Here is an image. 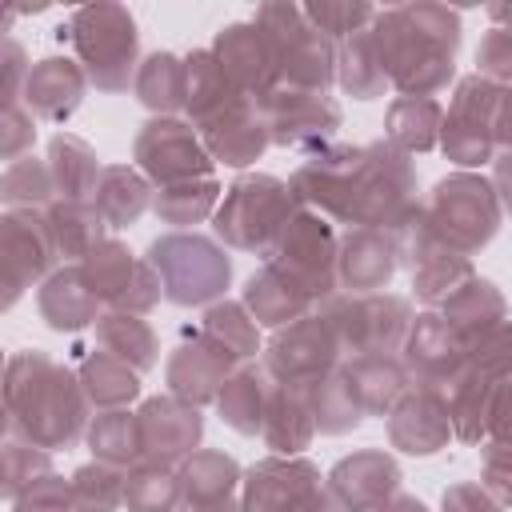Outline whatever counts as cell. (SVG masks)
Listing matches in <instances>:
<instances>
[{
    "label": "cell",
    "mask_w": 512,
    "mask_h": 512,
    "mask_svg": "<svg viewBox=\"0 0 512 512\" xmlns=\"http://www.w3.org/2000/svg\"><path fill=\"white\" fill-rule=\"evenodd\" d=\"M292 196L324 220L400 236L420 216L412 160L388 140L324 144L292 172Z\"/></svg>",
    "instance_id": "6da1fadb"
},
{
    "label": "cell",
    "mask_w": 512,
    "mask_h": 512,
    "mask_svg": "<svg viewBox=\"0 0 512 512\" xmlns=\"http://www.w3.org/2000/svg\"><path fill=\"white\" fill-rule=\"evenodd\" d=\"M88 396L76 368H64L40 348H24L8 360L4 372V432L28 440L44 452L72 448L84 436Z\"/></svg>",
    "instance_id": "7a4b0ae2"
},
{
    "label": "cell",
    "mask_w": 512,
    "mask_h": 512,
    "mask_svg": "<svg viewBox=\"0 0 512 512\" xmlns=\"http://www.w3.org/2000/svg\"><path fill=\"white\" fill-rule=\"evenodd\" d=\"M376 52L400 96H436L456 72L460 16L444 4H396L372 20Z\"/></svg>",
    "instance_id": "3957f363"
},
{
    "label": "cell",
    "mask_w": 512,
    "mask_h": 512,
    "mask_svg": "<svg viewBox=\"0 0 512 512\" xmlns=\"http://www.w3.org/2000/svg\"><path fill=\"white\" fill-rule=\"evenodd\" d=\"M68 40L88 84L128 92L140 72V32L124 4H84L68 20Z\"/></svg>",
    "instance_id": "277c9868"
},
{
    "label": "cell",
    "mask_w": 512,
    "mask_h": 512,
    "mask_svg": "<svg viewBox=\"0 0 512 512\" xmlns=\"http://www.w3.org/2000/svg\"><path fill=\"white\" fill-rule=\"evenodd\" d=\"M500 216L504 208H500L492 180L476 172H452L436 180L428 200H420V220L428 224V232L440 236L460 256L480 252L500 232Z\"/></svg>",
    "instance_id": "5b68a950"
},
{
    "label": "cell",
    "mask_w": 512,
    "mask_h": 512,
    "mask_svg": "<svg viewBox=\"0 0 512 512\" xmlns=\"http://www.w3.org/2000/svg\"><path fill=\"white\" fill-rule=\"evenodd\" d=\"M296 208H300V200L292 196V184H284L268 172H252V176H240L232 188H224L212 228L228 248L264 256L272 248V240L280 236V228L296 216Z\"/></svg>",
    "instance_id": "8992f818"
},
{
    "label": "cell",
    "mask_w": 512,
    "mask_h": 512,
    "mask_svg": "<svg viewBox=\"0 0 512 512\" xmlns=\"http://www.w3.org/2000/svg\"><path fill=\"white\" fill-rule=\"evenodd\" d=\"M152 272L160 276L164 300L180 304V308H196L208 304L216 296H224L228 280H232V260L224 256V248L208 236L196 232H164L148 244Z\"/></svg>",
    "instance_id": "52a82bcc"
},
{
    "label": "cell",
    "mask_w": 512,
    "mask_h": 512,
    "mask_svg": "<svg viewBox=\"0 0 512 512\" xmlns=\"http://www.w3.org/2000/svg\"><path fill=\"white\" fill-rule=\"evenodd\" d=\"M256 24L264 28L280 84L308 88V92H328L336 80V44L304 16L300 4H260Z\"/></svg>",
    "instance_id": "ba28073f"
},
{
    "label": "cell",
    "mask_w": 512,
    "mask_h": 512,
    "mask_svg": "<svg viewBox=\"0 0 512 512\" xmlns=\"http://www.w3.org/2000/svg\"><path fill=\"white\" fill-rule=\"evenodd\" d=\"M320 316L328 320V328L348 360L368 356V352L396 356L412 328L408 300L388 296V292H368V296L336 292V296L320 300Z\"/></svg>",
    "instance_id": "9c48e42d"
},
{
    "label": "cell",
    "mask_w": 512,
    "mask_h": 512,
    "mask_svg": "<svg viewBox=\"0 0 512 512\" xmlns=\"http://www.w3.org/2000/svg\"><path fill=\"white\" fill-rule=\"evenodd\" d=\"M264 264L280 268L312 300L336 296V288H340V240L332 232V220H324L320 212L300 204L296 216L280 228V236L264 252Z\"/></svg>",
    "instance_id": "30bf717a"
},
{
    "label": "cell",
    "mask_w": 512,
    "mask_h": 512,
    "mask_svg": "<svg viewBox=\"0 0 512 512\" xmlns=\"http://www.w3.org/2000/svg\"><path fill=\"white\" fill-rule=\"evenodd\" d=\"M500 84L472 72L456 84L452 104L444 112V128H440V148L452 164L460 168H476L496 160V104H500Z\"/></svg>",
    "instance_id": "8fae6325"
},
{
    "label": "cell",
    "mask_w": 512,
    "mask_h": 512,
    "mask_svg": "<svg viewBox=\"0 0 512 512\" xmlns=\"http://www.w3.org/2000/svg\"><path fill=\"white\" fill-rule=\"evenodd\" d=\"M256 108L268 128V140L280 148H296L304 156L332 144V136L340 128V104L328 92L276 84L264 100H256Z\"/></svg>",
    "instance_id": "7c38bea8"
},
{
    "label": "cell",
    "mask_w": 512,
    "mask_h": 512,
    "mask_svg": "<svg viewBox=\"0 0 512 512\" xmlns=\"http://www.w3.org/2000/svg\"><path fill=\"white\" fill-rule=\"evenodd\" d=\"M56 260L60 252H56V236L44 208H8L0 220V272L8 288L4 308H12L24 288L44 284Z\"/></svg>",
    "instance_id": "4fadbf2b"
},
{
    "label": "cell",
    "mask_w": 512,
    "mask_h": 512,
    "mask_svg": "<svg viewBox=\"0 0 512 512\" xmlns=\"http://www.w3.org/2000/svg\"><path fill=\"white\" fill-rule=\"evenodd\" d=\"M136 164L152 184L172 188L188 180H208L216 160L208 156L200 132L188 120L156 116L136 132Z\"/></svg>",
    "instance_id": "5bb4252c"
},
{
    "label": "cell",
    "mask_w": 512,
    "mask_h": 512,
    "mask_svg": "<svg viewBox=\"0 0 512 512\" xmlns=\"http://www.w3.org/2000/svg\"><path fill=\"white\" fill-rule=\"evenodd\" d=\"M340 344L328 328V320L320 312H308L304 320L288 324V328H276L268 352H264V372L284 384V388H308L316 380H324L328 372H336L340 364Z\"/></svg>",
    "instance_id": "9a60e30c"
},
{
    "label": "cell",
    "mask_w": 512,
    "mask_h": 512,
    "mask_svg": "<svg viewBox=\"0 0 512 512\" xmlns=\"http://www.w3.org/2000/svg\"><path fill=\"white\" fill-rule=\"evenodd\" d=\"M400 256L408 260L412 268V292L420 304H444L452 292H460L476 272H472V260L460 256L456 248H448L440 236L428 232V224L416 216L400 236Z\"/></svg>",
    "instance_id": "2e32d148"
},
{
    "label": "cell",
    "mask_w": 512,
    "mask_h": 512,
    "mask_svg": "<svg viewBox=\"0 0 512 512\" xmlns=\"http://www.w3.org/2000/svg\"><path fill=\"white\" fill-rule=\"evenodd\" d=\"M324 492L320 472L304 456H264L244 472L240 512H304Z\"/></svg>",
    "instance_id": "e0dca14e"
},
{
    "label": "cell",
    "mask_w": 512,
    "mask_h": 512,
    "mask_svg": "<svg viewBox=\"0 0 512 512\" xmlns=\"http://www.w3.org/2000/svg\"><path fill=\"white\" fill-rule=\"evenodd\" d=\"M136 428H140V460L176 468L196 452L204 436V416L196 404L168 392V396H152L140 404Z\"/></svg>",
    "instance_id": "ac0fdd59"
},
{
    "label": "cell",
    "mask_w": 512,
    "mask_h": 512,
    "mask_svg": "<svg viewBox=\"0 0 512 512\" xmlns=\"http://www.w3.org/2000/svg\"><path fill=\"white\" fill-rule=\"evenodd\" d=\"M236 364L240 360L228 348H220L204 328H184L180 344L168 356V392L200 408L220 396V388L228 384Z\"/></svg>",
    "instance_id": "d6986e66"
},
{
    "label": "cell",
    "mask_w": 512,
    "mask_h": 512,
    "mask_svg": "<svg viewBox=\"0 0 512 512\" xmlns=\"http://www.w3.org/2000/svg\"><path fill=\"white\" fill-rule=\"evenodd\" d=\"M404 368L420 388H436L448 392V384L464 372L468 364V344L452 332V324L440 312H424L412 316V328L404 336Z\"/></svg>",
    "instance_id": "ffe728a7"
},
{
    "label": "cell",
    "mask_w": 512,
    "mask_h": 512,
    "mask_svg": "<svg viewBox=\"0 0 512 512\" xmlns=\"http://www.w3.org/2000/svg\"><path fill=\"white\" fill-rule=\"evenodd\" d=\"M212 56L220 60V68L228 72V80L248 100H264L280 84L272 44H268V36H264V28L256 20H240V24L220 28L216 40H212Z\"/></svg>",
    "instance_id": "44dd1931"
},
{
    "label": "cell",
    "mask_w": 512,
    "mask_h": 512,
    "mask_svg": "<svg viewBox=\"0 0 512 512\" xmlns=\"http://www.w3.org/2000/svg\"><path fill=\"white\" fill-rule=\"evenodd\" d=\"M388 440H392V448H400L408 456H432L448 440H456L444 392L420 388V384L408 388L400 396V404L388 412Z\"/></svg>",
    "instance_id": "7402d4cb"
},
{
    "label": "cell",
    "mask_w": 512,
    "mask_h": 512,
    "mask_svg": "<svg viewBox=\"0 0 512 512\" xmlns=\"http://www.w3.org/2000/svg\"><path fill=\"white\" fill-rule=\"evenodd\" d=\"M328 492L344 504V512H376L400 492V468L388 452L364 448V452L344 456L328 472Z\"/></svg>",
    "instance_id": "603a6c76"
},
{
    "label": "cell",
    "mask_w": 512,
    "mask_h": 512,
    "mask_svg": "<svg viewBox=\"0 0 512 512\" xmlns=\"http://www.w3.org/2000/svg\"><path fill=\"white\" fill-rule=\"evenodd\" d=\"M400 268V244L376 228H348L340 236V288L352 296L384 292V284Z\"/></svg>",
    "instance_id": "cb8c5ba5"
},
{
    "label": "cell",
    "mask_w": 512,
    "mask_h": 512,
    "mask_svg": "<svg viewBox=\"0 0 512 512\" xmlns=\"http://www.w3.org/2000/svg\"><path fill=\"white\" fill-rule=\"evenodd\" d=\"M84 88H88V76L76 60L68 56H44L28 68V80H24V96L20 104L36 116V120H48V124H64L80 100H84Z\"/></svg>",
    "instance_id": "d4e9b609"
},
{
    "label": "cell",
    "mask_w": 512,
    "mask_h": 512,
    "mask_svg": "<svg viewBox=\"0 0 512 512\" xmlns=\"http://www.w3.org/2000/svg\"><path fill=\"white\" fill-rule=\"evenodd\" d=\"M244 484L240 464L216 448L192 452L180 464V504L196 512H240L236 488Z\"/></svg>",
    "instance_id": "484cf974"
},
{
    "label": "cell",
    "mask_w": 512,
    "mask_h": 512,
    "mask_svg": "<svg viewBox=\"0 0 512 512\" xmlns=\"http://www.w3.org/2000/svg\"><path fill=\"white\" fill-rule=\"evenodd\" d=\"M36 308L44 316V324L52 332H80L88 324H96L104 312L100 296L88 288L84 268L80 264H60L40 288H36Z\"/></svg>",
    "instance_id": "4316f807"
},
{
    "label": "cell",
    "mask_w": 512,
    "mask_h": 512,
    "mask_svg": "<svg viewBox=\"0 0 512 512\" xmlns=\"http://www.w3.org/2000/svg\"><path fill=\"white\" fill-rule=\"evenodd\" d=\"M196 132H200L208 156H212L216 164H228V168H244V164L260 160V152L272 144V140H268V128H264V120H260L256 100H248V104H240V108L216 116L212 124H204V128H196Z\"/></svg>",
    "instance_id": "83f0119b"
},
{
    "label": "cell",
    "mask_w": 512,
    "mask_h": 512,
    "mask_svg": "<svg viewBox=\"0 0 512 512\" xmlns=\"http://www.w3.org/2000/svg\"><path fill=\"white\" fill-rule=\"evenodd\" d=\"M240 300H244V308L252 312V320L260 328H288V324L304 320L312 312V304H316L296 280H288L272 264H260V272L248 276Z\"/></svg>",
    "instance_id": "f1b7e54d"
},
{
    "label": "cell",
    "mask_w": 512,
    "mask_h": 512,
    "mask_svg": "<svg viewBox=\"0 0 512 512\" xmlns=\"http://www.w3.org/2000/svg\"><path fill=\"white\" fill-rule=\"evenodd\" d=\"M184 68H188V100H184V108L192 116V128H204L216 116L248 104V96L228 80V72L212 56V48H196L192 56H184Z\"/></svg>",
    "instance_id": "f546056e"
},
{
    "label": "cell",
    "mask_w": 512,
    "mask_h": 512,
    "mask_svg": "<svg viewBox=\"0 0 512 512\" xmlns=\"http://www.w3.org/2000/svg\"><path fill=\"white\" fill-rule=\"evenodd\" d=\"M340 372L348 376V384H352L364 416H388L400 404V396L412 388L408 384L412 376H408V368H404L400 356H380V352L352 356V360H344Z\"/></svg>",
    "instance_id": "4dcf8cb0"
},
{
    "label": "cell",
    "mask_w": 512,
    "mask_h": 512,
    "mask_svg": "<svg viewBox=\"0 0 512 512\" xmlns=\"http://www.w3.org/2000/svg\"><path fill=\"white\" fill-rule=\"evenodd\" d=\"M316 436V420H312V408H308V396L300 388H284L276 384L272 388V400H268V412H264V424H260V440L272 456H300Z\"/></svg>",
    "instance_id": "1f68e13d"
},
{
    "label": "cell",
    "mask_w": 512,
    "mask_h": 512,
    "mask_svg": "<svg viewBox=\"0 0 512 512\" xmlns=\"http://www.w3.org/2000/svg\"><path fill=\"white\" fill-rule=\"evenodd\" d=\"M148 176L136 172L132 164H104L100 180H96V192H92V208L96 216L104 220V228H128L144 216V208L152 204L148 196Z\"/></svg>",
    "instance_id": "d6a6232c"
},
{
    "label": "cell",
    "mask_w": 512,
    "mask_h": 512,
    "mask_svg": "<svg viewBox=\"0 0 512 512\" xmlns=\"http://www.w3.org/2000/svg\"><path fill=\"white\" fill-rule=\"evenodd\" d=\"M440 316L452 324V332L472 348L480 344L488 332H496L504 324V296L496 292L492 280H480L472 276L460 292H452L444 304H440Z\"/></svg>",
    "instance_id": "836d02e7"
},
{
    "label": "cell",
    "mask_w": 512,
    "mask_h": 512,
    "mask_svg": "<svg viewBox=\"0 0 512 512\" xmlns=\"http://www.w3.org/2000/svg\"><path fill=\"white\" fill-rule=\"evenodd\" d=\"M444 128V108L436 96H396L384 116V140L400 148L404 156L412 152H432L440 144Z\"/></svg>",
    "instance_id": "e575fe53"
},
{
    "label": "cell",
    "mask_w": 512,
    "mask_h": 512,
    "mask_svg": "<svg viewBox=\"0 0 512 512\" xmlns=\"http://www.w3.org/2000/svg\"><path fill=\"white\" fill-rule=\"evenodd\" d=\"M88 356H80L76 364V376H80V388L88 396V404L96 412H116V408H128L136 396H140V372L128 368L124 360L100 352L96 344L84 348Z\"/></svg>",
    "instance_id": "d590c367"
},
{
    "label": "cell",
    "mask_w": 512,
    "mask_h": 512,
    "mask_svg": "<svg viewBox=\"0 0 512 512\" xmlns=\"http://www.w3.org/2000/svg\"><path fill=\"white\" fill-rule=\"evenodd\" d=\"M272 388L276 380L264 372V368H236L228 376V384L220 388L216 396V412L228 428H236L240 436H260V424H264V412H268V400H272Z\"/></svg>",
    "instance_id": "8d00e7d4"
},
{
    "label": "cell",
    "mask_w": 512,
    "mask_h": 512,
    "mask_svg": "<svg viewBox=\"0 0 512 512\" xmlns=\"http://www.w3.org/2000/svg\"><path fill=\"white\" fill-rule=\"evenodd\" d=\"M48 168H52L56 200H68V204H88L92 192H96V180L104 172V164L96 160L92 144L80 140V136H72V132L52 136V144H48Z\"/></svg>",
    "instance_id": "74e56055"
},
{
    "label": "cell",
    "mask_w": 512,
    "mask_h": 512,
    "mask_svg": "<svg viewBox=\"0 0 512 512\" xmlns=\"http://www.w3.org/2000/svg\"><path fill=\"white\" fill-rule=\"evenodd\" d=\"M80 268H84L88 288L100 296V304L108 312H120L128 292H132V284H136V276H140V268H144V260H136L120 240H104L100 248L88 252V260Z\"/></svg>",
    "instance_id": "f35d334b"
},
{
    "label": "cell",
    "mask_w": 512,
    "mask_h": 512,
    "mask_svg": "<svg viewBox=\"0 0 512 512\" xmlns=\"http://www.w3.org/2000/svg\"><path fill=\"white\" fill-rule=\"evenodd\" d=\"M92 344H96L100 352L124 360V364L136 368V372H148V368L156 364V352H160L156 332L148 328V320H144V316H132V312H104V316L96 320Z\"/></svg>",
    "instance_id": "ab89813d"
},
{
    "label": "cell",
    "mask_w": 512,
    "mask_h": 512,
    "mask_svg": "<svg viewBox=\"0 0 512 512\" xmlns=\"http://www.w3.org/2000/svg\"><path fill=\"white\" fill-rule=\"evenodd\" d=\"M336 84L356 96V100H376L384 96L388 88V72L380 64V52H376V36L372 28L348 36L336 44Z\"/></svg>",
    "instance_id": "60d3db41"
},
{
    "label": "cell",
    "mask_w": 512,
    "mask_h": 512,
    "mask_svg": "<svg viewBox=\"0 0 512 512\" xmlns=\"http://www.w3.org/2000/svg\"><path fill=\"white\" fill-rule=\"evenodd\" d=\"M136 100L160 116H172L184 108L188 100V68L180 56L172 52H152L148 60H140V72H136V84H132Z\"/></svg>",
    "instance_id": "b9f144b4"
},
{
    "label": "cell",
    "mask_w": 512,
    "mask_h": 512,
    "mask_svg": "<svg viewBox=\"0 0 512 512\" xmlns=\"http://www.w3.org/2000/svg\"><path fill=\"white\" fill-rule=\"evenodd\" d=\"M52 236H56V252L64 264H84L92 248L104 244V220L96 216L92 204H68V200H52L44 208Z\"/></svg>",
    "instance_id": "7bdbcfd3"
},
{
    "label": "cell",
    "mask_w": 512,
    "mask_h": 512,
    "mask_svg": "<svg viewBox=\"0 0 512 512\" xmlns=\"http://www.w3.org/2000/svg\"><path fill=\"white\" fill-rule=\"evenodd\" d=\"M304 396H308L316 432L340 436V432H348V428H356V424L364 420V408H360V400H356V392H352V384H348V376H344L340 368L328 372L324 380L308 384Z\"/></svg>",
    "instance_id": "ee69618b"
},
{
    "label": "cell",
    "mask_w": 512,
    "mask_h": 512,
    "mask_svg": "<svg viewBox=\"0 0 512 512\" xmlns=\"http://www.w3.org/2000/svg\"><path fill=\"white\" fill-rule=\"evenodd\" d=\"M124 508L128 512H176L180 508V468L168 464H132L124 476Z\"/></svg>",
    "instance_id": "f6af8a7d"
},
{
    "label": "cell",
    "mask_w": 512,
    "mask_h": 512,
    "mask_svg": "<svg viewBox=\"0 0 512 512\" xmlns=\"http://www.w3.org/2000/svg\"><path fill=\"white\" fill-rule=\"evenodd\" d=\"M88 448L96 460L116 464V468H132L140 464V428H136V412L116 408V412H100L88 428Z\"/></svg>",
    "instance_id": "bcb514c9"
},
{
    "label": "cell",
    "mask_w": 512,
    "mask_h": 512,
    "mask_svg": "<svg viewBox=\"0 0 512 512\" xmlns=\"http://www.w3.org/2000/svg\"><path fill=\"white\" fill-rule=\"evenodd\" d=\"M200 328H204L220 348H228L240 364L260 352V324L252 320V312L244 308V300H220V304H212V308L204 312Z\"/></svg>",
    "instance_id": "7dc6e473"
},
{
    "label": "cell",
    "mask_w": 512,
    "mask_h": 512,
    "mask_svg": "<svg viewBox=\"0 0 512 512\" xmlns=\"http://www.w3.org/2000/svg\"><path fill=\"white\" fill-rule=\"evenodd\" d=\"M220 200V184L208 176V180H188V184H172V188H160L152 208L164 224L172 228H188V224H200L204 216H216V204Z\"/></svg>",
    "instance_id": "c3c4849f"
},
{
    "label": "cell",
    "mask_w": 512,
    "mask_h": 512,
    "mask_svg": "<svg viewBox=\"0 0 512 512\" xmlns=\"http://www.w3.org/2000/svg\"><path fill=\"white\" fill-rule=\"evenodd\" d=\"M0 200L8 208H48L56 200V184H52V168L48 160L36 156H20L12 164H4L0 176Z\"/></svg>",
    "instance_id": "681fc988"
},
{
    "label": "cell",
    "mask_w": 512,
    "mask_h": 512,
    "mask_svg": "<svg viewBox=\"0 0 512 512\" xmlns=\"http://www.w3.org/2000/svg\"><path fill=\"white\" fill-rule=\"evenodd\" d=\"M124 468L92 460L72 472V500L76 512H116L124 504Z\"/></svg>",
    "instance_id": "f907efd6"
},
{
    "label": "cell",
    "mask_w": 512,
    "mask_h": 512,
    "mask_svg": "<svg viewBox=\"0 0 512 512\" xmlns=\"http://www.w3.org/2000/svg\"><path fill=\"white\" fill-rule=\"evenodd\" d=\"M300 8H304V16H308L332 44H340V40H348V36H356V32H364V28H372V20H376V12H380V8L360 4V0H320V4H300Z\"/></svg>",
    "instance_id": "816d5d0a"
},
{
    "label": "cell",
    "mask_w": 512,
    "mask_h": 512,
    "mask_svg": "<svg viewBox=\"0 0 512 512\" xmlns=\"http://www.w3.org/2000/svg\"><path fill=\"white\" fill-rule=\"evenodd\" d=\"M44 472H52V456H48L44 448H36V444H28V440H16V436L4 440V496H8V504H12L32 480H40Z\"/></svg>",
    "instance_id": "f5cc1de1"
},
{
    "label": "cell",
    "mask_w": 512,
    "mask_h": 512,
    "mask_svg": "<svg viewBox=\"0 0 512 512\" xmlns=\"http://www.w3.org/2000/svg\"><path fill=\"white\" fill-rule=\"evenodd\" d=\"M12 512H76L72 480H60L56 472H44L40 480H32V484L12 500Z\"/></svg>",
    "instance_id": "db71d44e"
},
{
    "label": "cell",
    "mask_w": 512,
    "mask_h": 512,
    "mask_svg": "<svg viewBox=\"0 0 512 512\" xmlns=\"http://www.w3.org/2000/svg\"><path fill=\"white\" fill-rule=\"evenodd\" d=\"M476 72L512 88V24H492L476 48Z\"/></svg>",
    "instance_id": "11a10c76"
},
{
    "label": "cell",
    "mask_w": 512,
    "mask_h": 512,
    "mask_svg": "<svg viewBox=\"0 0 512 512\" xmlns=\"http://www.w3.org/2000/svg\"><path fill=\"white\" fill-rule=\"evenodd\" d=\"M36 136V116L24 104H4L0 112V156L12 164L24 156V148H32Z\"/></svg>",
    "instance_id": "9f6ffc18"
},
{
    "label": "cell",
    "mask_w": 512,
    "mask_h": 512,
    "mask_svg": "<svg viewBox=\"0 0 512 512\" xmlns=\"http://www.w3.org/2000/svg\"><path fill=\"white\" fill-rule=\"evenodd\" d=\"M480 484H484L504 508H512V444H500V440H488V444H484V472H480Z\"/></svg>",
    "instance_id": "6f0895ef"
},
{
    "label": "cell",
    "mask_w": 512,
    "mask_h": 512,
    "mask_svg": "<svg viewBox=\"0 0 512 512\" xmlns=\"http://www.w3.org/2000/svg\"><path fill=\"white\" fill-rule=\"evenodd\" d=\"M444 512H504V504L480 480H464L444 492Z\"/></svg>",
    "instance_id": "680465c9"
},
{
    "label": "cell",
    "mask_w": 512,
    "mask_h": 512,
    "mask_svg": "<svg viewBox=\"0 0 512 512\" xmlns=\"http://www.w3.org/2000/svg\"><path fill=\"white\" fill-rule=\"evenodd\" d=\"M492 188L500 196V208L512 212V152H500L492 164Z\"/></svg>",
    "instance_id": "91938a15"
},
{
    "label": "cell",
    "mask_w": 512,
    "mask_h": 512,
    "mask_svg": "<svg viewBox=\"0 0 512 512\" xmlns=\"http://www.w3.org/2000/svg\"><path fill=\"white\" fill-rule=\"evenodd\" d=\"M496 148L512 152V88H504L496 104Z\"/></svg>",
    "instance_id": "94428289"
},
{
    "label": "cell",
    "mask_w": 512,
    "mask_h": 512,
    "mask_svg": "<svg viewBox=\"0 0 512 512\" xmlns=\"http://www.w3.org/2000/svg\"><path fill=\"white\" fill-rule=\"evenodd\" d=\"M376 512H428V508H424L416 496H404V492H396V496H392L388 504H380Z\"/></svg>",
    "instance_id": "6125c7cd"
},
{
    "label": "cell",
    "mask_w": 512,
    "mask_h": 512,
    "mask_svg": "<svg viewBox=\"0 0 512 512\" xmlns=\"http://www.w3.org/2000/svg\"><path fill=\"white\" fill-rule=\"evenodd\" d=\"M176 512H196V508H184V504H180V508H176Z\"/></svg>",
    "instance_id": "be15d7a7"
}]
</instances>
